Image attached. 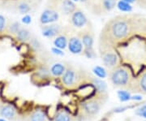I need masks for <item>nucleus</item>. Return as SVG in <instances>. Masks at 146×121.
<instances>
[{"instance_id": "obj_1", "label": "nucleus", "mask_w": 146, "mask_h": 121, "mask_svg": "<svg viewBox=\"0 0 146 121\" xmlns=\"http://www.w3.org/2000/svg\"><path fill=\"white\" fill-rule=\"evenodd\" d=\"M136 16L119 15L107 21L99 35V48H116L136 33Z\"/></svg>"}, {"instance_id": "obj_2", "label": "nucleus", "mask_w": 146, "mask_h": 121, "mask_svg": "<svg viewBox=\"0 0 146 121\" xmlns=\"http://www.w3.org/2000/svg\"><path fill=\"white\" fill-rule=\"evenodd\" d=\"M42 0H15L7 3L4 10L19 15L33 13L41 5Z\"/></svg>"}, {"instance_id": "obj_3", "label": "nucleus", "mask_w": 146, "mask_h": 121, "mask_svg": "<svg viewBox=\"0 0 146 121\" xmlns=\"http://www.w3.org/2000/svg\"><path fill=\"white\" fill-rule=\"evenodd\" d=\"M77 34L80 37L84 45V54L88 58H94L96 54L94 53V33L93 28L87 27L77 32Z\"/></svg>"}, {"instance_id": "obj_4", "label": "nucleus", "mask_w": 146, "mask_h": 121, "mask_svg": "<svg viewBox=\"0 0 146 121\" xmlns=\"http://www.w3.org/2000/svg\"><path fill=\"white\" fill-rule=\"evenodd\" d=\"M46 6L56 10L60 15L68 16L78 8L72 0H47Z\"/></svg>"}, {"instance_id": "obj_5", "label": "nucleus", "mask_w": 146, "mask_h": 121, "mask_svg": "<svg viewBox=\"0 0 146 121\" xmlns=\"http://www.w3.org/2000/svg\"><path fill=\"white\" fill-rule=\"evenodd\" d=\"M118 0H95L89 6V10L95 15L102 16L107 14L115 7Z\"/></svg>"}, {"instance_id": "obj_6", "label": "nucleus", "mask_w": 146, "mask_h": 121, "mask_svg": "<svg viewBox=\"0 0 146 121\" xmlns=\"http://www.w3.org/2000/svg\"><path fill=\"white\" fill-rule=\"evenodd\" d=\"M102 60L106 67L114 68L119 63V56L115 48L103 47L99 48Z\"/></svg>"}, {"instance_id": "obj_7", "label": "nucleus", "mask_w": 146, "mask_h": 121, "mask_svg": "<svg viewBox=\"0 0 146 121\" xmlns=\"http://www.w3.org/2000/svg\"><path fill=\"white\" fill-rule=\"evenodd\" d=\"M69 22L72 27L76 29H82L87 27H91V24L88 17L80 7L76 9L69 16Z\"/></svg>"}, {"instance_id": "obj_8", "label": "nucleus", "mask_w": 146, "mask_h": 121, "mask_svg": "<svg viewBox=\"0 0 146 121\" xmlns=\"http://www.w3.org/2000/svg\"><path fill=\"white\" fill-rule=\"evenodd\" d=\"M110 80L115 85L124 86L129 80L128 71L123 67H115L110 73Z\"/></svg>"}, {"instance_id": "obj_9", "label": "nucleus", "mask_w": 146, "mask_h": 121, "mask_svg": "<svg viewBox=\"0 0 146 121\" xmlns=\"http://www.w3.org/2000/svg\"><path fill=\"white\" fill-rule=\"evenodd\" d=\"M69 27L64 26L60 24L53 23L46 25H41V32L42 36L46 38H55L61 34L62 33L66 31Z\"/></svg>"}, {"instance_id": "obj_10", "label": "nucleus", "mask_w": 146, "mask_h": 121, "mask_svg": "<svg viewBox=\"0 0 146 121\" xmlns=\"http://www.w3.org/2000/svg\"><path fill=\"white\" fill-rule=\"evenodd\" d=\"M59 17H60V14L57 11L46 6L39 17V24L40 25H46L56 23L58 21Z\"/></svg>"}, {"instance_id": "obj_11", "label": "nucleus", "mask_w": 146, "mask_h": 121, "mask_svg": "<svg viewBox=\"0 0 146 121\" xmlns=\"http://www.w3.org/2000/svg\"><path fill=\"white\" fill-rule=\"evenodd\" d=\"M68 50L74 55H80L84 53V45L77 33L75 35H71L69 37L68 45Z\"/></svg>"}, {"instance_id": "obj_12", "label": "nucleus", "mask_w": 146, "mask_h": 121, "mask_svg": "<svg viewBox=\"0 0 146 121\" xmlns=\"http://www.w3.org/2000/svg\"><path fill=\"white\" fill-rule=\"evenodd\" d=\"M70 33H71V29L68 28L66 31L62 33L54 39V45L55 46V47L57 49L63 50L68 47L69 37L71 36Z\"/></svg>"}, {"instance_id": "obj_13", "label": "nucleus", "mask_w": 146, "mask_h": 121, "mask_svg": "<svg viewBox=\"0 0 146 121\" xmlns=\"http://www.w3.org/2000/svg\"><path fill=\"white\" fill-rule=\"evenodd\" d=\"M33 37V34L30 29L23 26L21 30L16 33L15 38L20 42H29Z\"/></svg>"}, {"instance_id": "obj_14", "label": "nucleus", "mask_w": 146, "mask_h": 121, "mask_svg": "<svg viewBox=\"0 0 146 121\" xmlns=\"http://www.w3.org/2000/svg\"><path fill=\"white\" fill-rule=\"evenodd\" d=\"M22 27H23V25H22V24H21V22H19V21H11V20H10L5 33L15 37L16 35V33L21 30V29Z\"/></svg>"}, {"instance_id": "obj_15", "label": "nucleus", "mask_w": 146, "mask_h": 121, "mask_svg": "<svg viewBox=\"0 0 146 121\" xmlns=\"http://www.w3.org/2000/svg\"><path fill=\"white\" fill-rule=\"evenodd\" d=\"M76 80V72L72 69H66L62 76V81L65 85L71 86L74 84Z\"/></svg>"}, {"instance_id": "obj_16", "label": "nucleus", "mask_w": 146, "mask_h": 121, "mask_svg": "<svg viewBox=\"0 0 146 121\" xmlns=\"http://www.w3.org/2000/svg\"><path fill=\"white\" fill-rule=\"evenodd\" d=\"M84 111L89 115H94L99 111V104L96 101H90L84 106Z\"/></svg>"}, {"instance_id": "obj_17", "label": "nucleus", "mask_w": 146, "mask_h": 121, "mask_svg": "<svg viewBox=\"0 0 146 121\" xmlns=\"http://www.w3.org/2000/svg\"><path fill=\"white\" fill-rule=\"evenodd\" d=\"M136 33H141L146 37V18L136 17Z\"/></svg>"}, {"instance_id": "obj_18", "label": "nucleus", "mask_w": 146, "mask_h": 121, "mask_svg": "<svg viewBox=\"0 0 146 121\" xmlns=\"http://www.w3.org/2000/svg\"><path fill=\"white\" fill-rule=\"evenodd\" d=\"M66 68L65 67L63 66V64L62 63H55L54 64L51 68H50V72L51 73L55 76H63V73L65 72Z\"/></svg>"}, {"instance_id": "obj_19", "label": "nucleus", "mask_w": 146, "mask_h": 121, "mask_svg": "<svg viewBox=\"0 0 146 121\" xmlns=\"http://www.w3.org/2000/svg\"><path fill=\"white\" fill-rule=\"evenodd\" d=\"M16 114L15 109L11 106H5L1 110V115L7 119H12Z\"/></svg>"}, {"instance_id": "obj_20", "label": "nucleus", "mask_w": 146, "mask_h": 121, "mask_svg": "<svg viewBox=\"0 0 146 121\" xmlns=\"http://www.w3.org/2000/svg\"><path fill=\"white\" fill-rule=\"evenodd\" d=\"M9 21L10 20L7 17L0 14V34L5 33Z\"/></svg>"}, {"instance_id": "obj_21", "label": "nucleus", "mask_w": 146, "mask_h": 121, "mask_svg": "<svg viewBox=\"0 0 146 121\" xmlns=\"http://www.w3.org/2000/svg\"><path fill=\"white\" fill-rule=\"evenodd\" d=\"M118 7L120 11H126V12H129L132 10V7L130 5V3H127L125 1H123V0H121L120 2L118 3Z\"/></svg>"}, {"instance_id": "obj_22", "label": "nucleus", "mask_w": 146, "mask_h": 121, "mask_svg": "<svg viewBox=\"0 0 146 121\" xmlns=\"http://www.w3.org/2000/svg\"><path fill=\"white\" fill-rule=\"evenodd\" d=\"M45 116L42 111H35L31 116V121H44Z\"/></svg>"}, {"instance_id": "obj_23", "label": "nucleus", "mask_w": 146, "mask_h": 121, "mask_svg": "<svg viewBox=\"0 0 146 121\" xmlns=\"http://www.w3.org/2000/svg\"><path fill=\"white\" fill-rule=\"evenodd\" d=\"M118 95H119L120 101H122V102H126V101H128L129 99H131L130 94L127 91L120 90V91L118 92Z\"/></svg>"}, {"instance_id": "obj_24", "label": "nucleus", "mask_w": 146, "mask_h": 121, "mask_svg": "<svg viewBox=\"0 0 146 121\" xmlns=\"http://www.w3.org/2000/svg\"><path fill=\"white\" fill-rule=\"evenodd\" d=\"M94 73L96 74L98 77L100 78H105L106 76V70L102 67H96L94 69Z\"/></svg>"}, {"instance_id": "obj_25", "label": "nucleus", "mask_w": 146, "mask_h": 121, "mask_svg": "<svg viewBox=\"0 0 146 121\" xmlns=\"http://www.w3.org/2000/svg\"><path fill=\"white\" fill-rule=\"evenodd\" d=\"M94 84H95L96 88L99 91H105L106 88V83L103 82L102 80H100L95 79L94 80Z\"/></svg>"}, {"instance_id": "obj_26", "label": "nucleus", "mask_w": 146, "mask_h": 121, "mask_svg": "<svg viewBox=\"0 0 146 121\" xmlns=\"http://www.w3.org/2000/svg\"><path fill=\"white\" fill-rule=\"evenodd\" d=\"M55 121H70V117L66 113L60 112L56 116Z\"/></svg>"}, {"instance_id": "obj_27", "label": "nucleus", "mask_w": 146, "mask_h": 121, "mask_svg": "<svg viewBox=\"0 0 146 121\" xmlns=\"http://www.w3.org/2000/svg\"><path fill=\"white\" fill-rule=\"evenodd\" d=\"M139 84H140L141 90L146 92V72L141 76L140 81H139Z\"/></svg>"}, {"instance_id": "obj_28", "label": "nucleus", "mask_w": 146, "mask_h": 121, "mask_svg": "<svg viewBox=\"0 0 146 121\" xmlns=\"http://www.w3.org/2000/svg\"><path fill=\"white\" fill-rule=\"evenodd\" d=\"M22 23L25 25H29L32 22V16L30 14H27V15H24V16L22 17Z\"/></svg>"}, {"instance_id": "obj_29", "label": "nucleus", "mask_w": 146, "mask_h": 121, "mask_svg": "<svg viewBox=\"0 0 146 121\" xmlns=\"http://www.w3.org/2000/svg\"><path fill=\"white\" fill-rule=\"evenodd\" d=\"M145 111H146V106H143L142 107H141L140 109H138L137 111H136V114L137 115H139V116H141V114L144 112Z\"/></svg>"}, {"instance_id": "obj_30", "label": "nucleus", "mask_w": 146, "mask_h": 121, "mask_svg": "<svg viewBox=\"0 0 146 121\" xmlns=\"http://www.w3.org/2000/svg\"><path fill=\"white\" fill-rule=\"evenodd\" d=\"M7 1L6 0H0V9H5Z\"/></svg>"}, {"instance_id": "obj_31", "label": "nucleus", "mask_w": 146, "mask_h": 121, "mask_svg": "<svg viewBox=\"0 0 146 121\" xmlns=\"http://www.w3.org/2000/svg\"><path fill=\"white\" fill-rule=\"evenodd\" d=\"M131 99H133V100H141L142 98H141V96H133V97L131 98Z\"/></svg>"}, {"instance_id": "obj_32", "label": "nucleus", "mask_w": 146, "mask_h": 121, "mask_svg": "<svg viewBox=\"0 0 146 121\" xmlns=\"http://www.w3.org/2000/svg\"><path fill=\"white\" fill-rule=\"evenodd\" d=\"M80 2H82L84 3V4H86V5L89 6L90 4V2H91V0H80Z\"/></svg>"}, {"instance_id": "obj_33", "label": "nucleus", "mask_w": 146, "mask_h": 121, "mask_svg": "<svg viewBox=\"0 0 146 121\" xmlns=\"http://www.w3.org/2000/svg\"><path fill=\"white\" fill-rule=\"evenodd\" d=\"M123 1H125V2L128 3H131L135 2V1H136V0H123Z\"/></svg>"}, {"instance_id": "obj_34", "label": "nucleus", "mask_w": 146, "mask_h": 121, "mask_svg": "<svg viewBox=\"0 0 146 121\" xmlns=\"http://www.w3.org/2000/svg\"><path fill=\"white\" fill-rule=\"evenodd\" d=\"M141 116H143L144 118H146V111H145L141 115Z\"/></svg>"}, {"instance_id": "obj_35", "label": "nucleus", "mask_w": 146, "mask_h": 121, "mask_svg": "<svg viewBox=\"0 0 146 121\" xmlns=\"http://www.w3.org/2000/svg\"><path fill=\"white\" fill-rule=\"evenodd\" d=\"M7 1V3H8V2H11V1H15V0H6Z\"/></svg>"}, {"instance_id": "obj_36", "label": "nucleus", "mask_w": 146, "mask_h": 121, "mask_svg": "<svg viewBox=\"0 0 146 121\" xmlns=\"http://www.w3.org/2000/svg\"><path fill=\"white\" fill-rule=\"evenodd\" d=\"M0 121H6V120H3V119H0Z\"/></svg>"}]
</instances>
